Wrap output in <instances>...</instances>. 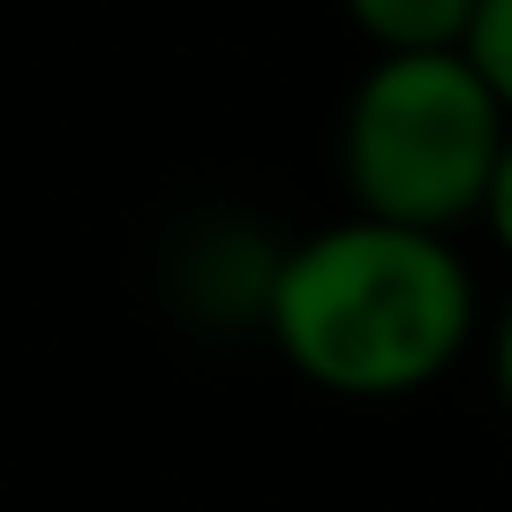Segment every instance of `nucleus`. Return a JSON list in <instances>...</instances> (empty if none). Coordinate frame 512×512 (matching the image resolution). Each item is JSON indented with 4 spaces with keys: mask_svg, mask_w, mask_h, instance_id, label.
<instances>
[{
    "mask_svg": "<svg viewBox=\"0 0 512 512\" xmlns=\"http://www.w3.org/2000/svg\"><path fill=\"white\" fill-rule=\"evenodd\" d=\"M490 362H497V400H505V415H512V302H505V317H497Z\"/></svg>",
    "mask_w": 512,
    "mask_h": 512,
    "instance_id": "6",
    "label": "nucleus"
},
{
    "mask_svg": "<svg viewBox=\"0 0 512 512\" xmlns=\"http://www.w3.org/2000/svg\"><path fill=\"white\" fill-rule=\"evenodd\" d=\"M512 113L475 76L460 46L445 53H377L354 83L339 121V166L362 219L452 234L460 219H482L490 166L505 151Z\"/></svg>",
    "mask_w": 512,
    "mask_h": 512,
    "instance_id": "2",
    "label": "nucleus"
},
{
    "mask_svg": "<svg viewBox=\"0 0 512 512\" xmlns=\"http://www.w3.org/2000/svg\"><path fill=\"white\" fill-rule=\"evenodd\" d=\"M482 219H490L497 249L512 256V128H505V151H497V166H490V196H482Z\"/></svg>",
    "mask_w": 512,
    "mask_h": 512,
    "instance_id": "5",
    "label": "nucleus"
},
{
    "mask_svg": "<svg viewBox=\"0 0 512 512\" xmlns=\"http://www.w3.org/2000/svg\"><path fill=\"white\" fill-rule=\"evenodd\" d=\"M460 53L475 61V76L497 91V106L512 113V0H475V23H467Z\"/></svg>",
    "mask_w": 512,
    "mask_h": 512,
    "instance_id": "4",
    "label": "nucleus"
},
{
    "mask_svg": "<svg viewBox=\"0 0 512 512\" xmlns=\"http://www.w3.org/2000/svg\"><path fill=\"white\" fill-rule=\"evenodd\" d=\"M377 53H445L467 38L475 0H339Z\"/></svg>",
    "mask_w": 512,
    "mask_h": 512,
    "instance_id": "3",
    "label": "nucleus"
},
{
    "mask_svg": "<svg viewBox=\"0 0 512 512\" xmlns=\"http://www.w3.org/2000/svg\"><path fill=\"white\" fill-rule=\"evenodd\" d=\"M264 332L294 377L339 400H407L475 339V279L445 234L339 219L264 272Z\"/></svg>",
    "mask_w": 512,
    "mask_h": 512,
    "instance_id": "1",
    "label": "nucleus"
}]
</instances>
